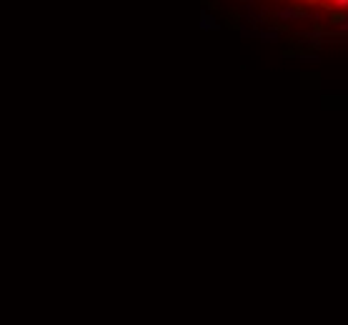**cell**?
Returning <instances> with one entry per match:
<instances>
[{
    "label": "cell",
    "instance_id": "1",
    "mask_svg": "<svg viewBox=\"0 0 348 325\" xmlns=\"http://www.w3.org/2000/svg\"><path fill=\"white\" fill-rule=\"evenodd\" d=\"M278 18H281V20H296V18H303V13L296 10V8H286V10L278 13Z\"/></svg>",
    "mask_w": 348,
    "mask_h": 325
},
{
    "label": "cell",
    "instance_id": "2",
    "mask_svg": "<svg viewBox=\"0 0 348 325\" xmlns=\"http://www.w3.org/2000/svg\"><path fill=\"white\" fill-rule=\"evenodd\" d=\"M326 8L328 10H348V0H331V3H326Z\"/></svg>",
    "mask_w": 348,
    "mask_h": 325
},
{
    "label": "cell",
    "instance_id": "3",
    "mask_svg": "<svg viewBox=\"0 0 348 325\" xmlns=\"http://www.w3.org/2000/svg\"><path fill=\"white\" fill-rule=\"evenodd\" d=\"M200 20H203V23H200V28H203V30H208V28L216 30V28H218V23H216L211 15H208V13H203V15H200Z\"/></svg>",
    "mask_w": 348,
    "mask_h": 325
},
{
    "label": "cell",
    "instance_id": "4",
    "mask_svg": "<svg viewBox=\"0 0 348 325\" xmlns=\"http://www.w3.org/2000/svg\"><path fill=\"white\" fill-rule=\"evenodd\" d=\"M308 43L318 45V43H321V33H308Z\"/></svg>",
    "mask_w": 348,
    "mask_h": 325
},
{
    "label": "cell",
    "instance_id": "5",
    "mask_svg": "<svg viewBox=\"0 0 348 325\" xmlns=\"http://www.w3.org/2000/svg\"><path fill=\"white\" fill-rule=\"evenodd\" d=\"M321 3H328V0H321Z\"/></svg>",
    "mask_w": 348,
    "mask_h": 325
},
{
    "label": "cell",
    "instance_id": "6",
    "mask_svg": "<svg viewBox=\"0 0 348 325\" xmlns=\"http://www.w3.org/2000/svg\"><path fill=\"white\" fill-rule=\"evenodd\" d=\"M303 3H306V0H303Z\"/></svg>",
    "mask_w": 348,
    "mask_h": 325
}]
</instances>
